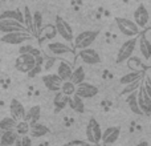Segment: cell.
Returning <instances> with one entry per match:
<instances>
[{
    "instance_id": "6da1fadb",
    "label": "cell",
    "mask_w": 151,
    "mask_h": 146,
    "mask_svg": "<svg viewBox=\"0 0 151 146\" xmlns=\"http://www.w3.org/2000/svg\"><path fill=\"white\" fill-rule=\"evenodd\" d=\"M32 39H33V35L28 31H13V32H8V33H3L0 40L9 45H20Z\"/></svg>"
},
{
    "instance_id": "7a4b0ae2",
    "label": "cell",
    "mask_w": 151,
    "mask_h": 146,
    "mask_svg": "<svg viewBox=\"0 0 151 146\" xmlns=\"http://www.w3.org/2000/svg\"><path fill=\"white\" fill-rule=\"evenodd\" d=\"M115 25L119 29L121 33H123L127 37H135L141 33L139 27L134 23V20L126 17H115Z\"/></svg>"
},
{
    "instance_id": "3957f363",
    "label": "cell",
    "mask_w": 151,
    "mask_h": 146,
    "mask_svg": "<svg viewBox=\"0 0 151 146\" xmlns=\"http://www.w3.org/2000/svg\"><path fill=\"white\" fill-rule=\"evenodd\" d=\"M85 133H86V141H88V144H93V145L101 144L102 129L96 118H90L89 120L86 129H85Z\"/></svg>"
},
{
    "instance_id": "277c9868",
    "label": "cell",
    "mask_w": 151,
    "mask_h": 146,
    "mask_svg": "<svg viewBox=\"0 0 151 146\" xmlns=\"http://www.w3.org/2000/svg\"><path fill=\"white\" fill-rule=\"evenodd\" d=\"M98 31H83L78 33L76 37H73V44L74 49H82V48L90 47L94 43V40L98 37Z\"/></svg>"
},
{
    "instance_id": "5b68a950",
    "label": "cell",
    "mask_w": 151,
    "mask_h": 146,
    "mask_svg": "<svg viewBox=\"0 0 151 146\" xmlns=\"http://www.w3.org/2000/svg\"><path fill=\"white\" fill-rule=\"evenodd\" d=\"M36 64V56L32 53H20L15 60V68L20 73H27L31 71Z\"/></svg>"
},
{
    "instance_id": "8992f818",
    "label": "cell",
    "mask_w": 151,
    "mask_h": 146,
    "mask_svg": "<svg viewBox=\"0 0 151 146\" xmlns=\"http://www.w3.org/2000/svg\"><path fill=\"white\" fill-rule=\"evenodd\" d=\"M56 31H57V35H60L66 43H70L73 41V29H72L70 24L63 17V16H56Z\"/></svg>"
},
{
    "instance_id": "52a82bcc",
    "label": "cell",
    "mask_w": 151,
    "mask_h": 146,
    "mask_svg": "<svg viewBox=\"0 0 151 146\" xmlns=\"http://www.w3.org/2000/svg\"><path fill=\"white\" fill-rule=\"evenodd\" d=\"M135 47H137V36L129 37V40H126V41L119 47V51H118V53H117V63L121 64V63L127 60V59L134 53Z\"/></svg>"
},
{
    "instance_id": "ba28073f",
    "label": "cell",
    "mask_w": 151,
    "mask_h": 146,
    "mask_svg": "<svg viewBox=\"0 0 151 146\" xmlns=\"http://www.w3.org/2000/svg\"><path fill=\"white\" fill-rule=\"evenodd\" d=\"M47 49L49 51L52 55H55L56 57H60V56H74V51L72 47H69L66 43H61V41H50L47 45Z\"/></svg>"
},
{
    "instance_id": "9c48e42d",
    "label": "cell",
    "mask_w": 151,
    "mask_h": 146,
    "mask_svg": "<svg viewBox=\"0 0 151 146\" xmlns=\"http://www.w3.org/2000/svg\"><path fill=\"white\" fill-rule=\"evenodd\" d=\"M77 56L82 60L83 64H88V65H96V64L101 63V56H99V53L90 47L78 49Z\"/></svg>"
},
{
    "instance_id": "30bf717a",
    "label": "cell",
    "mask_w": 151,
    "mask_h": 146,
    "mask_svg": "<svg viewBox=\"0 0 151 146\" xmlns=\"http://www.w3.org/2000/svg\"><path fill=\"white\" fill-rule=\"evenodd\" d=\"M77 96H80L81 98H93V97H96L97 94H98V88H97L96 85H93V84L90 82H86L85 80L82 81V82L77 84L76 85V92H74Z\"/></svg>"
},
{
    "instance_id": "8fae6325",
    "label": "cell",
    "mask_w": 151,
    "mask_h": 146,
    "mask_svg": "<svg viewBox=\"0 0 151 146\" xmlns=\"http://www.w3.org/2000/svg\"><path fill=\"white\" fill-rule=\"evenodd\" d=\"M134 23L139 27V29H143V28H146V27H149L150 13L143 4L138 5L137 9L134 11Z\"/></svg>"
},
{
    "instance_id": "7c38bea8",
    "label": "cell",
    "mask_w": 151,
    "mask_h": 146,
    "mask_svg": "<svg viewBox=\"0 0 151 146\" xmlns=\"http://www.w3.org/2000/svg\"><path fill=\"white\" fill-rule=\"evenodd\" d=\"M13 31H27L25 25L23 23L13 19H0V32L1 33H8Z\"/></svg>"
},
{
    "instance_id": "4fadbf2b",
    "label": "cell",
    "mask_w": 151,
    "mask_h": 146,
    "mask_svg": "<svg viewBox=\"0 0 151 146\" xmlns=\"http://www.w3.org/2000/svg\"><path fill=\"white\" fill-rule=\"evenodd\" d=\"M121 136V128L119 126H110L105 132H102L101 136V144L102 145H111L118 141Z\"/></svg>"
},
{
    "instance_id": "5bb4252c",
    "label": "cell",
    "mask_w": 151,
    "mask_h": 146,
    "mask_svg": "<svg viewBox=\"0 0 151 146\" xmlns=\"http://www.w3.org/2000/svg\"><path fill=\"white\" fill-rule=\"evenodd\" d=\"M42 82H44L45 88L50 92H57L60 90V86H61V80L58 77L57 73H47V74L42 76Z\"/></svg>"
},
{
    "instance_id": "9a60e30c",
    "label": "cell",
    "mask_w": 151,
    "mask_h": 146,
    "mask_svg": "<svg viewBox=\"0 0 151 146\" xmlns=\"http://www.w3.org/2000/svg\"><path fill=\"white\" fill-rule=\"evenodd\" d=\"M9 114L12 118H15L16 121L23 120L24 114H25V108L24 105L19 101L17 98H12L9 102Z\"/></svg>"
},
{
    "instance_id": "2e32d148",
    "label": "cell",
    "mask_w": 151,
    "mask_h": 146,
    "mask_svg": "<svg viewBox=\"0 0 151 146\" xmlns=\"http://www.w3.org/2000/svg\"><path fill=\"white\" fill-rule=\"evenodd\" d=\"M137 45L139 47V51H141V55L142 57L145 59V61H150L151 59V41L147 40L146 37L141 36H137Z\"/></svg>"
},
{
    "instance_id": "e0dca14e",
    "label": "cell",
    "mask_w": 151,
    "mask_h": 146,
    "mask_svg": "<svg viewBox=\"0 0 151 146\" xmlns=\"http://www.w3.org/2000/svg\"><path fill=\"white\" fill-rule=\"evenodd\" d=\"M48 133H49L48 126L44 125V124H41V122H39V121L29 125V133L28 134H31V137H33V138H41V137L47 136Z\"/></svg>"
},
{
    "instance_id": "ac0fdd59",
    "label": "cell",
    "mask_w": 151,
    "mask_h": 146,
    "mask_svg": "<svg viewBox=\"0 0 151 146\" xmlns=\"http://www.w3.org/2000/svg\"><path fill=\"white\" fill-rule=\"evenodd\" d=\"M68 101H69V96H66L65 93H63L61 90H57L53 98V105H55V112L58 113L61 110H64L68 106Z\"/></svg>"
},
{
    "instance_id": "d6986e66",
    "label": "cell",
    "mask_w": 151,
    "mask_h": 146,
    "mask_svg": "<svg viewBox=\"0 0 151 146\" xmlns=\"http://www.w3.org/2000/svg\"><path fill=\"white\" fill-rule=\"evenodd\" d=\"M17 138L19 134L15 130H3L0 133V146H12Z\"/></svg>"
},
{
    "instance_id": "ffe728a7",
    "label": "cell",
    "mask_w": 151,
    "mask_h": 146,
    "mask_svg": "<svg viewBox=\"0 0 151 146\" xmlns=\"http://www.w3.org/2000/svg\"><path fill=\"white\" fill-rule=\"evenodd\" d=\"M40 114H41V106L40 105H33L28 110H25L24 120H27L29 122V125H31V124H35L40 120Z\"/></svg>"
},
{
    "instance_id": "44dd1931",
    "label": "cell",
    "mask_w": 151,
    "mask_h": 146,
    "mask_svg": "<svg viewBox=\"0 0 151 146\" xmlns=\"http://www.w3.org/2000/svg\"><path fill=\"white\" fill-rule=\"evenodd\" d=\"M72 71H73V68H72L70 64L66 63L65 60H61L57 65V72L56 73L58 74V77H60L61 80L65 81V80H69V78H70Z\"/></svg>"
},
{
    "instance_id": "7402d4cb",
    "label": "cell",
    "mask_w": 151,
    "mask_h": 146,
    "mask_svg": "<svg viewBox=\"0 0 151 146\" xmlns=\"http://www.w3.org/2000/svg\"><path fill=\"white\" fill-rule=\"evenodd\" d=\"M68 106H70L74 112L77 113H83L85 112V104H83V98H81L77 94H72L69 96V101H68Z\"/></svg>"
},
{
    "instance_id": "603a6c76",
    "label": "cell",
    "mask_w": 151,
    "mask_h": 146,
    "mask_svg": "<svg viewBox=\"0 0 151 146\" xmlns=\"http://www.w3.org/2000/svg\"><path fill=\"white\" fill-rule=\"evenodd\" d=\"M143 76H145L143 69H139V71H131V72L126 73V74H123L122 77L119 78V84L126 85V84L131 82V81H135V80H138V78H142Z\"/></svg>"
},
{
    "instance_id": "cb8c5ba5",
    "label": "cell",
    "mask_w": 151,
    "mask_h": 146,
    "mask_svg": "<svg viewBox=\"0 0 151 146\" xmlns=\"http://www.w3.org/2000/svg\"><path fill=\"white\" fill-rule=\"evenodd\" d=\"M33 37H40V32L41 28L44 25V21H42V13L40 11H35L33 13Z\"/></svg>"
},
{
    "instance_id": "d4e9b609",
    "label": "cell",
    "mask_w": 151,
    "mask_h": 146,
    "mask_svg": "<svg viewBox=\"0 0 151 146\" xmlns=\"http://www.w3.org/2000/svg\"><path fill=\"white\" fill-rule=\"evenodd\" d=\"M23 24L25 25L27 31L31 32L33 35V15H32V11L29 9V7H24L23 11Z\"/></svg>"
},
{
    "instance_id": "484cf974",
    "label": "cell",
    "mask_w": 151,
    "mask_h": 146,
    "mask_svg": "<svg viewBox=\"0 0 151 146\" xmlns=\"http://www.w3.org/2000/svg\"><path fill=\"white\" fill-rule=\"evenodd\" d=\"M126 102H127L129 108H130V110L134 113V114H142L141 109H139L138 101H137V90L130 92V93L127 94V98H126Z\"/></svg>"
},
{
    "instance_id": "4316f807",
    "label": "cell",
    "mask_w": 151,
    "mask_h": 146,
    "mask_svg": "<svg viewBox=\"0 0 151 146\" xmlns=\"http://www.w3.org/2000/svg\"><path fill=\"white\" fill-rule=\"evenodd\" d=\"M69 80L72 81V82L74 84V85H77V84L82 82L83 80H85V69H83V66H77L76 69L72 71V74H70V78Z\"/></svg>"
},
{
    "instance_id": "83f0119b",
    "label": "cell",
    "mask_w": 151,
    "mask_h": 146,
    "mask_svg": "<svg viewBox=\"0 0 151 146\" xmlns=\"http://www.w3.org/2000/svg\"><path fill=\"white\" fill-rule=\"evenodd\" d=\"M57 35V31H56V27L53 24H45L42 25L41 32H40V36L45 37L47 40H53Z\"/></svg>"
},
{
    "instance_id": "f1b7e54d",
    "label": "cell",
    "mask_w": 151,
    "mask_h": 146,
    "mask_svg": "<svg viewBox=\"0 0 151 146\" xmlns=\"http://www.w3.org/2000/svg\"><path fill=\"white\" fill-rule=\"evenodd\" d=\"M0 19H13V20L23 23V13L17 9H7L0 13Z\"/></svg>"
},
{
    "instance_id": "f546056e",
    "label": "cell",
    "mask_w": 151,
    "mask_h": 146,
    "mask_svg": "<svg viewBox=\"0 0 151 146\" xmlns=\"http://www.w3.org/2000/svg\"><path fill=\"white\" fill-rule=\"evenodd\" d=\"M15 132L19 134V137L20 136H28L29 133V122L27 120H19L17 122H16V126H15Z\"/></svg>"
},
{
    "instance_id": "4dcf8cb0",
    "label": "cell",
    "mask_w": 151,
    "mask_h": 146,
    "mask_svg": "<svg viewBox=\"0 0 151 146\" xmlns=\"http://www.w3.org/2000/svg\"><path fill=\"white\" fill-rule=\"evenodd\" d=\"M17 121L15 118L9 117H4L3 120H0V130H15V126Z\"/></svg>"
},
{
    "instance_id": "1f68e13d",
    "label": "cell",
    "mask_w": 151,
    "mask_h": 146,
    "mask_svg": "<svg viewBox=\"0 0 151 146\" xmlns=\"http://www.w3.org/2000/svg\"><path fill=\"white\" fill-rule=\"evenodd\" d=\"M60 90L63 92V93H65L66 96H72V94H74V92H76V85L70 80H65L61 82Z\"/></svg>"
},
{
    "instance_id": "d6a6232c",
    "label": "cell",
    "mask_w": 151,
    "mask_h": 146,
    "mask_svg": "<svg viewBox=\"0 0 151 146\" xmlns=\"http://www.w3.org/2000/svg\"><path fill=\"white\" fill-rule=\"evenodd\" d=\"M126 63H127L129 69H131V71H139V69H142V60L133 55L126 60Z\"/></svg>"
},
{
    "instance_id": "836d02e7",
    "label": "cell",
    "mask_w": 151,
    "mask_h": 146,
    "mask_svg": "<svg viewBox=\"0 0 151 146\" xmlns=\"http://www.w3.org/2000/svg\"><path fill=\"white\" fill-rule=\"evenodd\" d=\"M142 78H143V77H142ZM142 78H138V80H135V81H131V82L126 84L125 88H123V90H122V94H123V96L129 94L130 92L137 90V89L141 86V84H142Z\"/></svg>"
},
{
    "instance_id": "e575fe53",
    "label": "cell",
    "mask_w": 151,
    "mask_h": 146,
    "mask_svg": "<svg viewBox=\"0 0 151 146\" xmlns=\"http://www.w3.org/2000/svg\"><path fill=\"white\" fill-rule=\"evenodd\" d=\"M42 68H44V66H42L41 64H35V66L31 71L27 72V74H28L29 78H33V77H36L37 74H40V72H42Z\"/></svg>"
},
{
    "instance_id": "d590c367",
    "label": "cell",
    "mask_w": 151,
    "mask_h": 146,
    "mask_svg": "<svg viewBox=\"0 0 151 146\" xmlns=\"http://www.w3.org/2000/svg\"><path fill=\"white\" fill-rule=\"evenodd\" d=\"M19 53H32V55H39V52H37L36 48H33L32 45H21L20 48H19Z\"/></svg>"
},
{
    "instance_id": "8d00e7d4",
    "label": "cell",
    "mask_w": 151,
    "mask_h": 146,
    "mask_svg": "<svg viewBox=\"0 0 151 146\" xmlns=\"http://www.w3.org/2000/svg\"><path fill=\"white\" fill-rule=\"evenodd\" d=\"M45 64L42 66H45V71H48V69H50L53 65L56 64V59L55 57H48V56H45Z\"/></svg>"
},
{
    "instance_id": "74e56055",
    "label": "cell",
    "mask_w": 151,
    "mask_h": 146,
    "mask_svg": "<svg viewBox=\"0 0 151 146\" xmlns=\"http://www.w3.org/2000/svg\"><path fill=\"white\" fill-rule=\"evenodd\" d=\"M21 137V141L19 139V142H20V145H31L32 144V141L28 138L27 136H20Z\"/></svg>"
},
{
    "instance_id": "f35d334b",
    "label": "cell",
    "mask_w": 151,
    "mask_h": 146,
    "mask_svg": "<svg viewBox=\"0 0 151 146\" xmlns=\"http://www.w3.org/2000/svg\"><path fill=\"white\" fill-rule=\"evenodd\" d=\"M88 141H80V139H74V141L68 142V145H86Z\"/></svg>"
},
{
    "instance_id": "ab89813d",
    "label": "cell",
    "mask_w": 151,
    "mask_h": 146,
    "mask_svg": "<svg viewBox=\"0 0 151 146\" xmlns=\"http://www.w3.org/2000/svg\"><path fill=\"white\" fill-rule=\"evenodd\" d=\"M0 63H1V59H0Z\"/></svg>"
}]
</instances>
